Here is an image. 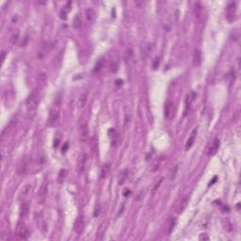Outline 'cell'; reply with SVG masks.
I'll use <instances>...</instances> for the list:
<instances>
[{"label": "cell", "mask_w": 241, "mask_h": 241, "mask_svg": "<svg viewBox=\"0 0 241 241\" xmlns=\"http://www.w3.org/2000/svg\"><path fill=\"white\" fill-rule=\"evenodd\" d=\"M82 25V21H81V17H80V15L77 14L75 16V17L74 18V21H73V26L74 27V28H79V27L81 26Z\"/></svg>", "instance_id": "cell-27"}, {"label": "cell", "mask_w": 241, "mask_h": 241, "mask_svg": "<svg viewBox=\"0 0 241 241\" xmlns=\"http://www.w3.org/2000/svg\"><path fill=\"white\" fill-rule=\"evenodd\" d=\"M48 194V187L47 184H43L39 191V196H38V201L41 204H42L43 202L46 201V197Z\"/></svg>", "instance_id": "cell-7"}, {"label": "cell", "mask_w": 241, "mask_h": 241, "mask_svg": "<svg viewBox=\"0 0 241 241\" xmlns=\"http://www.w3.org/2000/svg\"><path fill=\"white\" fill-rule=\"evenodd\" d=\"M129 175V169H124L122 172H120L119 177H118V184L119 185H123L125 181H126L127 177Z\"/></svg>", "instance_id": "cell-13"}, {"label": "cell", "mask_w": 241, "mask_h": 241, "mask_svg": "<svg viewBox=\"0 0 241 241\" xmlns=\"http://www.w3.org/2000/svg\"><path fill=\"white\" fill-rule=\"evenodd\" d=\"M220 143H221L220 139H218V138L214 139L210 148L208 149V156H214L216 154L217 151L218 150V148H220Z\"/></svg>", "instance_id": "cell-12"}, {"label": "cell", "mask_w": 241, "mask_h": 241, "mask_svg": "<svg viewBox=\"0 0 241 241\" xmlns=\"http://www.w3.org/2000/svg\"><path fill=\"white\" fill-rule=\"evenodd\" d=\"M68 147H69V145H68V143H66V144H65V145L63 146V148H62V152H63V153L66 152V149H67Z\"/></svg>", "instance_id": "cell-40"}, {"label": "cell", "mask_w": 241, "mask_h": 241, "mask_svg": "<svg viewBox=\"0 0 241 241\" xmlns=\"http://www.w3.org/2000/svg\"><path fill=\"white\" fill-rule=\"evenodd\" d=\"M28 211H29V207H28V204H26V202H25V204H23L21 205V211H20V215L21 217H26L27 214H28Z\"/></svg>", "instance_id": "cell-23"}, {"label": "cell", "mask_w": 241, "mask_h": 241, "mask_svg": "<svg viewBox=\"0 0 241 241\" xmlns=\"http://www.w3.org/2000/svg\"><path fill=\"white\" fill-rule=\"evenodd\" d=\"M177 169H178V166H175L174 169H172V172H171V176H169V180H172L174 179L175 175H176V172H177Z\"/></svg>", "instance_id": "cell-34"}, {"label": "cell", "mask_w": 241, "mask_h": 241, "mask_svg": "<svg viewBox=\"0 0 241 241\" xmlns=\"http://www.w3.org/2000/svg\"><path fill=\"white\" fill-rule=\"evenodd\" d=\"M195 97H196V94L194 93V92H190L189 94H188L187 99H185V114H187L188 109H189L190 105H191V104H192V102L194 101Z\"/></svg>", "instance_id": "cell-15"}, {"label": "cell", "mask_w": 241, "mask_h": 241, "mask_svg": "<svg viewBox=\"0 0 241 241\" xmlns=\"http://www.w3.org/2000/svg\"><path fill=\"white\" fill-rule=\"evenodd\" d=\"M177 224V218H172L171 221H169V230H168V234H172V232L174 230L175 226Z\"/></svg>", "instance_id": "cell-28"}, {"label": "cell", "mask_w": 241, "mask_h": 241, "mask_svg": "<svg viewBox=\"0 0 241 241\" xmlns=\"http://www.w3.org/2000/svg\"><path fill=\"white\" fill-rule=\"evenodd\" d=\"M159 63H160V58H156L154 60H153V68H154L155 70L156 68H158V66H159Z\"/></svg>", "instance_id": "cell-33"}, {"label": "cell", "mask_w": 241, "mask_h": 241, "mask_svg": "<svg viewBox=\"0 0 241 241\" xmlns=\"http://www.w3.org/2000/svg\"><path fill=\"white\" fill-rule=\"evenodd\" d=\"M31 188H32L31 185H29V184L26 185L25 187L23 188V189H22V191H21V196L22 197H27L30 193Z\"/></svg>", "instance_id": "cell-25"}, {"label": "cell", "mask_w": 241, "mask_h": 241, "mask_svg": "<svg viewBox=\"0 0 241 241\" xmlns=\"http://www.w3.org/2000/svg\"><path fill=\"white\" fill-rule=\"evenodd\" d=\"M40 100V91L38 90H34L27 97L26 105V116L28 119H32L35 117L38 105Z\"/></svg>", "instance_id": "cell-1"}, {"label": "cell", "mask_w": 241, "mask_h": 241, "mask_svg": "<svg viewBox=\"0 0 241 241\" xmlns=\"http://www.w3.org/2000/svg\"><path fill=\"white\" fill-rule=\"evenodd\" d=\"M235 12H237V4L234 2H231L227 7V20L230 23L234 20Z\"/></svg>", "instance_id": "cell-6"}, {"label": "cell", "mask_w": 241, "mask_h": 241, "mask_svg": "<svg viewBox=\"0 0 241 241\" xmlns=\"http://www.w3.org/2000/svg\"><path fill=\"white\" fill-rule=\"evenodd\" d=\"M96 17V13L92 9H88L86 10V18L89 22H93Z\"/></svg>", "instance_id": "cell-21"}, {"label": "cell", "mask_w": 241, "mask_h": 241, "mask_svg": "<svg viewBox=\"0 0 241 241\" xmlns=\"http://www.w3.org/2000/svg\"><path fill=\"white\" fill-rule=\"evenodd\" d=\"M67 173H68V172L65 169H62L61 171L58 172V183H62L63 182L64 179L66 178V176H67Z\"/></svg>", "instance_id": "cell-26"}, {"label": "cell", "mask_w": 241, "mask_h": 241, "mask_svg": "<svg viewBox=\"0 0 241 241\" xmlns=\"http://www.w3.org/2000/svg\"><path fill=\"white\" fill-rule=\"evenodd\" d=\"M39 82L41 85H45L46 82V74H41L39 75Z\"/></svg>", "instance_id": "cell-32"}, {"label": "cell", "mask_w": 241, "mask_h": 241, "mask_svg": "<svg viewBox=\"0 0 241 241\" xmlns=\"http://www.w3.org/2000/svg\"><path fill=\"white\" fill-rule=\"evenodd\" d=\"M129 194H130V190H128V189H125V190L123 191V195H124L125 197H127Z\"/></svg>", "instance_id": "cell-39"}, {"label": "cell", "mask_w": 241, "mask_h": 241, "mask_svg": "<svg viewBox=\"0 0 241 241\" xmlns=\"http://www.w3.org/2000/svg\"><path fill=\"white\" fill-rule=\"evenodd\" d=\"M79 134H80V139L81 141H86L89 138V128H88V124L87 123H82L80 126L79 130Z\"/></svg>", "instance_id": "cell-10"}, {"label": "cell", "mask_w": 241, "mask_h": 241, "mask_svg": "<svg viewBox=\"0 0 241 241\" xmlns=\"http://www.w3.org/2000/svg\"><path fill=\"white\" fill-rule=\"evenodd\" d=\"M202 64V53L199 50H196L193 55V65L195 67H199Z\"/></svg>", "instance_id": "cell-17"}, {"label": "cell", "mask_w": 241, "mask_h": 241, "mask_svg": "<svg viewBox=\"0 0 241 241\" xmlns=\"http://www.w3.org/2000/svg\"><path fill=\"white\" fill-rule=\"evenodd\" d=\"M100 211H101V206L100 204H97L95 206V209H94V217H98L100 215Z\"/></svg>", "instance_id": "cell-35"}, {"label": "cell", "mask_w": 241, "mask_h": 241, "mask_svg": "<svg viewBox=\"0 0 241 241\" xmlns=\"http://www.w3.org/2000/svg\"><path fill=\"white\" fill-rule=\"evenodd\" d=\"M18 37H19V34H18V33H16V35L14 34V35L12 36V43H15L16 42L18 41Z\"/></svg>", "instance_id": "cell-38"}, {"label": "cell", "mask_w": 241, "mask_h": 241, "mask_svg": "<svg viewBox=\"0 0 241 241\" xmlns=\"http://www.w3.org/2000/svg\"><path fill=\"white\" fill-rule=\"evenodd\" d=\"M88 102V92H83L78 98V102H77V106L79 108H83L86 104Z\"/></svg>", "instance_id": "cell-19"}, {"label": "cell", "mask_w": 241, "mask_h": 241, "mask_svg": "<svg viewBox=\"0 0 241 241\" xmlns=\"http://www.w3.org/2000/svg\"><path fill=\"white\" fill-rule=\"evenodd\" d=\"M71 9H72V2L69 1V2L61 9V10H60V12H59V18H60V19H62V20H66V18H67V14H68V12H71Z\"/></svg>", "instance_id": "cell-11"}, {"label": "cell", "mask_w": 241, "mask_h": 241, "mask_svg": "<svg viewBox=\"0 0 241 241\" xmlns=\"http://www.w3.org/2000/svg\"><path fill=\"white\" fill-rule=\"evenodd\" d=\"M29 231L27 227L26 226V224L23 222H19L17 225V229H16V235L19 239H23L26 240L29 237Z\"/></svg>", "instance_id": "cell-2"}, {"label": "cell", "mask_w": 241, "mask_h": 241, "mask_svg": "<svg viewBox=\"0 0 241 241\" xmlns=\"http://www.w3.org/2000/svg\"><path fill=\"white\" fill-rule=\"evenodd\" d=\"M189 202V197L188 195H185L182 199H181L180 202H179V205L177 207V213L178 214H181V213H183L184 210L187 208L188 206V204Z\"/></svg>", "instance_id": "cell-9"}, {"label": "cell", "mask_w": 241, "mask_h": 241, "mask_svg": "<svg viewBox=\"0 0 241 241\" xmlns=\"http://www.w3.org/2000/svg\"><path fill=\"white\" fill-rule=\"evenodd\" d=\"M217 178H218V177H217V176H215V177H214V179L212 180V182H210V183H209V185H212L213 184H215V183H216V180H217Z\"/></svg>", "instance_id": "cell-41"}, {"label": "cell", "mask_w": 241, "mask_h": 241, "mask_svg": "<svg viewBox=\"0 0 241 241\" xmlns=\"http://www.w3.org/2000/svg\"><path fill=\"white\" fill-rule=\"evenodd\" d=\"M119 140H120V137H119V134L118 133H115L112 137V145L114 146H117L118 143H119Z\"/></svg>", "instance_id": "cell-30"}, {"label": "cell", "mask_w": 241, "mask_h": 241, "mask_svg": "<svg viewBox=\"0 0 241 241\" xmlns=\"http://www.w3.org/2000/svg\"><path fill=\"white\" fill-rule=\"evenodd\" d=\"M26 168H27V161H26V159H24L21 162L20 165L18 166V169H17L18 174H20V175L25 174L26 172Z\"/></svg>", "instance_id": "cell-20"}, {"label": "cell", "mask_w": 241, "mask_h": 241, "mask_svg": "<svg viewBox=\"0 0 241 241\" xmlns=\"http://www.w3.org/2000/svg\"><path fill=\"white\" fill-rule=\"evenodd\" d=\"M51 49V46H50V45H49L48 42H45L43 43V45L41 46V48H40V51H39V58H43L45 56V55L49 52V50H50Z\"/></svg>", "instance_id": "cell-16"}, {"label": "cell", "mask_w": 241, "mask_h": 241, "mask_svg": "<svg viewBox=\"0 0 241 241\" xmlns=\"http://www.w3.org/2000/svg\"><path fill=\"white\" fill-rule=\"evenodd\" d=\"M91 148L93 154H96L98 152V139L95 136H93L91 139Z\"/></svg>", "instance_id": "cell-22"}, {"label": "cell", "mask_w": 241, "mask_h": 241, "mask_svg": "<svg viewBox=\"0 0 241 241\" xmlns=\"http://www.w3.org/2000/svg\"><path fill=\"white\" fill-rule=\"evenodd\" d=\"M133 57H134L133 51L131 50V49H128V50L125 52V54H124V60L126 62H129V61H131V60L133 59Z\"/></svg>", "instance_id": "cell-29"}, {"label": "cell", "mask_w": 241, "mask_h": 241, "mask_svg": "<svg viewBox=\"0 0 241 241\" xmlns=\"http://www.w3.org/2000/svg\"><path fill=\"white\" fill-rule=\"evenodd\" d=\"M228 77L230 78V80H229V83H230V85H232L233 83H234V71L232 69L231 71H230V73H229V74H228Z\"/></svg>", "instance_id": "cell-31"}, {"label": "cell", "mask_w": 241, "mask_h": 241, "mask_svg": "<svg viewBox=\"0 0 241 241\" xmlns=\"http://www.w3.org/2000/svg\"><path fill=\"white\" fill-rule=\"evenodd\" d=\"M196 135H197V129H194L192 131V133H191L190 137H189V139H188L187 141V144H185V151H188L191 147H192L193 143H194V141H195V138H196Z\"/></svg>", "instance_id": "cell-14"}, {"label": "cell", "mask_w": 241, "mask_h": 241, "mask_svg": "<svg viewBox=\"0 0 241 241\" xmlns=\"http://www.w3.org/2000/svg\"><path fill=\"white\" fill-rule=\"evenodd\" d=\"M87 155L86 154H82L79 158H78V162H77V172L79 174H82L85 171V167H86V163H87Z\"/></svg>", "instance_id": "cell-8"}, {"label": "cell", "mask_w": 241, "mask_h": 241, "mask_svg": "<svg viewBox=\"0 0 241 241\" xmlns=\"http://www.w3.org/2000/svg\"><path fill=\"white\" fill-rule=\"evenodd\" d=\"M202 9H204V7L202 6V4L200 2H196L194 4V13L197 19H201L202 14Z\"/></svg>", "instance_id": "cell-18"}, {"label": "cell", "mask_w": 241, "mask_h": 241, "mask_svg": "<svg viewBox=\"0 0 241 241\" xmlns=\"http://www.w3.org/2000/svg\"><path fill=\"white\" fill-rule=\"evenodd\" d=\"M174 112V107L172 100H168L165 103V107H164V118L166 120H171L173 116Z\"/></svg>", "instance_id": "cell-3"}, {"label": "cell", "mask_w": 241, "mask_h": 241, "mask_svg": "<svg viewBox=\"0 0 241 241\" xmlns=\"http://www.w3.org/2000/svg\"><path fill=\"white\" fill-rule=\"evenodd\" d=\"M199 239H200L201 241H202V240H209V237H208V235H207L206 234H202L200 235Z\"/></svg>", "instance_id": "cell-37"}, {"label": "cell", "mask_w": 241, "mask_h": 241, "mask_svg": "<svg viewBox=\"0 0 241 241\" xmlns=\"http://www.w3.org/2000/svg\"><path fill=\"white\" fill-rule=\"evenodd\" d=\"M5 55H6V52H2V61H3L4 58H5Z\"/></svg>", "instance_id": "cell-42"}, {"label": "cell", "mask_w": 241, "mask_h": 241, "mask_svg": "<svg viewBox=\"0 0 241 241\" xmlns=\"http://www.w3.org/2000/svg\"><path fill=\"white\" fill-rule=\"evenodd\" d=\"M102 64H103V60L102 59H99V60H98V62L96 63V66H95L94 71H99L100 70V67L102 66Z\"/></svg>", "instance_id": "cell-36"}, {"label": "cell", "mask_w": 241, "mask_h": 241, "mask_svg": "<svg viewBox=\"0 0 241 241\" xmlns=\"http://www.w3.org/2000/svg\"><path fill=\"white\" fill-rule=\"evenodd\" d=\"M59 120V111L58 109H52L48 116V125L49 126H55Z\"/></svg>", "instance_id": "cell-5"}, {"label": "cell", "mask_w": 241, "mask_h": 241, "mask_svg": "<svg viewBox=\"0 0 241 241\" xmlns=\"http://www.w3.org/2000/svg\"><path fill=\"white\" fill-rule=\"evenodd\" d=\"M109 169H110V165L109 164H105L103 167H102V169H101V177L103 179H105L107 174L109 172Z\"/></svg>", "instance_id": "cell-24"}, {"label": "cell", "mask_w": 241, "mask_h": 241, "mask_svg": "<svg viewBox=\"0 0 241 241\" xmlns=\"http://www.w3.org/2000/svg\"><path fill=\"white\" fill-rule=\"evenodd\" d=\"M84 225H85V221H84V217L82 215H79L77 218H76V220L74 221V232L77 234H80L82 232H83V229H84Z\"/></svg>", "instance_id": "cell-4"}]
</instances>
